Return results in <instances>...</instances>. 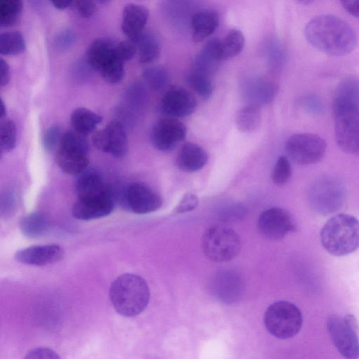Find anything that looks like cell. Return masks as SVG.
I'll list each match as a JSON object with an SVG mask.
<instances>
[{"instance_id":"47","label":"cell","mask_w":359,"mask_h":359,"mask_svg":"<svg viewBox=\"0 0 359 359\" xmlns=\"http://www.w3.org/2000/svg\"><path fill=\"white\" fill-rule=\"evenodd\" d=\"M296 1H297L298 2L303 4H309L311 3L312 1H313L314 0H296Z\"/></svg>"},{"instance_id":"34","label":"cell","mask_w":359,"mask_h":359,"mask_svg":"<svg viewBox=\"0 0 359 359\" xmlns=\"http://www.w3.org/2000/svg\"><path fill=\"white\" fill-rule=\"evenodd\" d=\"M210 76L191 69L187 76V81L193 90L205 101L212 95V86Z\"/></svg>"},{"instance_id":"46","label":"cell","mask_w":359,"mask_h":359,"mask_svg":"<svg viewBox=\"0 0 359 359\" xmlns=\"http://www.w3.org/2000/svg\"><path fill=\"white\" fill-rule=\"evenodd\" d=\"M0 109H1L0 117L1 119H3L6 116V106L4 104V102L1 99L0 101Z\"/></svg>"},{"instance_id":"9","label":"cell","mask_w":359,"mask_h":359,"mask_svg":"<svg viewBox=\"0 0 359 359\" xmlns=\"http://www.w3.org/2000/svg\"><path fill=\"white\" fill-rule=\"evenodd\" d=\"M84 136L74 130L62 135L57 153V163L67 174L79 175L88 166V144Z\"/></svg>"},{"instance_id":"28","label":"cell","mask_w":359,"mask_h":359,"mask_svg":"<svg viewBox=\"0 0 359 359\" xmlns=\"http://www.w3.org/2000/svg\"><path fill=\"white\" fill-rule=\"evenodd\" d=\"M101 122L102 117L83 107L76 109L71 115V123L74 130L85 136L93 132Z\"/></svg>"},{"instance_id":"7","label":"cell","mask_w":359,"mask_h":359,"mask_svg":"<svg viewBox=\"0 0 359 359\" xmlns=\"http://www.w3.org/2000/svg\"><path fill=\"white\" fill-rule=\"evenodd\" d=\"M346 196V189L344 184L333 177L318 179L311 184L308 194L311 209L322 215L338 211L343 205Z\"/></svg>"},{"instance_id":"10","label":"cell","mask_w":359,"mask_h":359,"mask_svg":"<svg viewBox=\"0 0 359 359\" xmlns=\"http://www.w3.org/2000/svg\"><path fill=\"white\" fill-rule=\"evenodd\" d=\"M327 149L325 140L313 133H297L290 136L285 145L287 156L295 163L302 165L319 163Z\"/></svg>"},{"instance_id":"37","label":"cell","mask_w":359,"mask_h":359,"mask_svg":"<svg viewBox=\"0 0 359 359\" xmlns=\"http://www.w3.org/2000/svg\"><path fill=\"white\" fill-rule=\"evenodd\" d=\"M62 135L60 128L57 126L48 128L43 137L44 149L48 151L54 150L60 144Z\"/></svg>"},{"instance_id":"11","label":"cell","mask_w":359,"mask_h":359,"mask_svg":"<svg viewBox=\"0 0 359 359\" xmlns=\"http://www.w3.org/2000/svg\"><path fill=\"white\" fill-rule=\"evenodd\" d=\"M327 328L333 344L343 357L348 359L358 358V324L353 316L348 315L344 318L332 316L327 319Z\"/></svg>"},{"instance_id":"21","label":"cell","mask_w":359,"mask_h":359,"mask_svg":"<svg viewBox=\"0 0 359 359\" xmlns=\"http://www.w3.org/2000/svg\"><path fill=\"white\" fill-rule=\"evenodd\" d=\"M149 18L148 10L140 5L130 4L123 12L121 29L130 40L134 39L144 32Z\"/></svg>"},{"instance_id":"17","label":"cell","mask_w":359,"mask_h":359,"mask_svg":"<svg viewBox=\"0 0 359 359\" xmlns=\"http://www.w3.org/2000/svg\"><path fill=\"white\" fill-rule=\"evenodd\" d=\"M111 194L78 198L72 209V216L80 220H92L109 215L114 210Z\"/></svg>"},{"instance_id":"19","label":"cell","mask_w":359,"mask_h":359,"mask_svg":"<svg viewBox=\"0 0 359 359\" xmlns=\"http://www.w3.org/2000/svg\"><path fill=\"white\" fill-rule=\"evenodd\" d=\"M276 88L271 82L257 77H250L241 85V93L248 104L260 106L273 100Z\"/></svg>"},{"instance_id":"6","label":"cell","mask_w":359,"mask_h":359,"mask_svg":"<svg viewBox=\"0 0 359 359\" xmlns=\"http://www.w3.org/2000/svg\"><path fill=\"white\" fill-rule=\"evenodd\" d=\"M264 321L271 335L286 339L294 337L300 331L303 318L300 310L294 304L278 301L267 308Z\"/></svg>"},{"instance_id":"2","label":"cell","mask_w":359,"mask_h":359,"mask_svg":"<svg viewBox=\"0 0 359 359\" xmlns=\"http://www.w3.org/2000/svg\"><path fill=\"white\" fill-rule=\"evenodd\" d=\"M109 298L114 309L120 315L133 317L147 306L149 287L144 278L134 273H124L111 284Z\"/></svg>"},{"instance_id":"32","label":"cell","mask_w":359,"mask_h":359,"mask_svg":"<svg viewBox=\"0 0 359 359\" xmlns=\"http://www.w3.org/2000/svg\"><path fill=\"white\" fill-rule=\"evenodd\" d=\"M26 48L25 39L17 31L6 32L0 36V53L4 55H16L23 53Z\"/></svg>"},{"instance_id":"43","label":"cell","mask_w":359,"mask_h":359,"mask_svg":"<svg viewBox=\"0 0 359 359\" xmlns=\"http://www.w3.org/2000/svg\"><path fill=\"white\" fill-rule=\"evenodd\" d=\"M343 8L351 15L359 18V0H340Z\"/></svg>"},{"instance_id":"14","label":"cell","mask_w":359,"mask_h":359,"mask_svg":"<svg viewBox=\"0 0 359 359\" xmlns=\"http://www.w3.org/2000/svg\"><path fill=\"white\" fill-rule=\"evenodd\" d=\"M94 145L100 150L116 158H122L128 149V140L123 125L116 121L110 122L104 128L93 136Z\"/></svg>"},{"instance_id":"12","label":"cell","mask_w":359,"mask_h":359,"mask_svg":"<svg viewBox=\"0 0 359 359\" xmlns=\"http://www.w3.org/2000/svg\"><path fill=\"white\" fill-rule=\"evenodd\" d=\"M186 135L185 125L176 118L167 116L154 124L151 139L156 149L168 152L175 149L184 140Z\"/></svg>"},{"instance_id":"16","label":"cell","mask_w":359,"mask_h":359,"mask_svg":"<svg viewBox=\"0 0 359 359\" xmlns=\"http://www.w3.org/2000/svg\"><path fill=\"white\" fill-rule=\"evenodd\" d=\"M197 107L194 97L187 90L180 87L170 88L162 97L161 108L163 114L172 118L191 115Z\"/></svg>"},{"instance_id":"39","label":"cell","mask_w":359,"mask_h":359,"mask_svg":"<svg viewBox=\"0 0 359 359\" xmlns=\"http://www.w3.org/2000/svg\"><path fill=\"white\" fill-rule=\"evenodd\" d=\"M198 204V197L192 193L185 194L175 207V213H184L194 210Z\"/></svg>"},{"instance_id":"31","label":"cell","mask_w":359,"mask_h":359,"mask_svg":"<svg viewBox=\"0 0 359 359\" xmlns=\"http://www.w3.org/2000/svg\"><path fill=\"white\" fill-rule=\"evenodd\" d=\"M245 45V38L241 31L231 29L222 40H220L222 60H229L240 53Z\"/></svg>"},{"instance_id":"30","label":"cell","mask_w":359,"mask_h":359,"mask_svg":"<svg viewBox=\"0 0 359 359\" xmlns=\"http://www.w3.org/2000/svg\"><path fill=\"white\" fill-rule=\"evenodd\" d=\"M142 79L149 89L156 92L166 89L171 81L170 72L162 66L146 69L142 73Z\"/></svg>"},{"instance_id":"26","label":"cell","mask_w":359,"mask_h":359,"mask_svg":"<svg viewBox=\"0 0 359 359\" xmlns=\"http://www.w3.org/2000/svg\"><path fill=\"white\" fill-rule=\"evenodd\" d=\"M21 232L30 238L43 236L50 229V222L46 215L33 212L25 215L20 222Z\"/></svg>"},{"instance_id":"27","label":"cell","mask_w":359,"mask_h":359,"mask_svg":"<svg viewBox=\"0 0 359 359\" xmlns=\"http://www.w3.org/2000/svg\"><path fill=\"white\" fill-rule=\"evenodd\" d=\"M333 102L359 107V78L352 76L341 80L336 88Z\"/></svg>"},{"instance_id":"4","label":"cell","mask_w":359,"mask_h":359,"mask_svg":"<svg viewBox=\"0 0 359 359\" xmlns=\"http://www.w3.org/2000/svg\"><path fill=\"white\" fill-rule=\"evenodd\" d=\"M336 143L344 152L359 156V107L332 102Z\"/></svg>"},{"instance_id":"22","label":"cell","mask_w":359,"mask_h":359,"mask_svg":"<svg viewBox=\"0 0 359 359\" xmlns=\"http://www.w3.org/2000/svg\"><path fill=\"white\" fill-rule=\"evenodd\" d=\"M221 60L220 40L212 39L196 56L192 69L210 76L217 71Z\"/></svg>"},{"instance_id":"38","label":"cell","mask_w":359,"mask_h":359,"mask_svg":"<svg viewBox=\"0 0 359 359\" xmlns=\"http://www.w3.org/2000/svg\"><path fill=\"white\" fill-rule=\"evenodd\" d=\"M302 107L307 112L313 114H321L325 110L322 100L315 95H306L300 100Z\"/></svg>"},{"instance_id":"8","label":"cell","mask_w":359,"mask_h":359,"mask_svg":"<svg viewBox=\"0 0 359 359\" xmlns=\"http://www.w3.org/2000/svg\"><path fill=\"white\" fill-rule=\"evenodd\" d=\"M202 249L205 256L216 262L234 259L241 248L238 234L232 229L222 226L209 227L201 238Z\"/></svg>"},{"instance_id":"13","label":"cell","mask_w":359,"mask_h":359,"mask_svg":"<svg viewBox=\"0 0 359 359\" xmlns=\"http://www.w3.org/2000/svg\"><path fill=\"white\" fill-rule=\"evenodd\" d=\"M257 226L259 233L270 240L282 239L296 229L290 214L277 207L263 211L259 217Z\"/></svg>"},{"instance_id":"1","label":"cell","mask_w":359,"mask_h":359,"mask_svg":"<svg viewBox=\"0 0 359 359\" xmlns=\"http://www.w3.org/2000/svg\"><path fill=\"white\" fill-rule=\"evenodd\" d=\"M304 34L313 47L331 56L346 55L357 45L353 28L344 20L332 15L313 18L306 24Z\"/></svg>"},{"instance_id":"36","label":"cell","mask_w":359,"mask_h":359,"mask_svg":"<svg viewBox=\"0 0 359 359\" xmlns=\"http://www.w3.org/2000/svg\"><path fill=\"white\" fill-rule=\"evenodd\" d=\"M292 175V167L288 158L285 156H280L273 169L271 178L278 186L285 185Z\"/></svg>"},{"instance_id":"24","label":"cell","mask_w":359,"mask_h":359,"mask_svg":"<svg viewBox=\"0 0 359 359\" xmlns=\"http://www.w3.org/2000/svg\"><path fill=\"white\" fill-rule=\"evenodd\" d=\"M76 183L78 198L111 194L101 177L94 172H83Z\"/></svg>"},{"instance_id":"23","label":"cell","mask_w":359,"mask_h":359,"mask_svg":"<svg viewBox=\"0 0 359 359\" xmlns=\"http://www.w3.org/2000/svg\"><path fill=\"white\" fill-rule=\"evenodd\" d=\"M219 25L217 13L210 10L194 13L191 20V37L194 42H201L210 36Z\"/></svg>"},{"instance_id":"42","label":"cell","mask_w":359,"mask_h":359,"mask_svg":"<svg viewBox=\"0 0 359 359\" xmlns=\"http://www.w3.org/2000/svg\"><path fill=\"white\" fill-rule=\"evenodd\" d=\"M74 33L69 29H65L57 35L55 45L60 50H67L74 44Z\"/></svg>"},{"instance_id":"18","label":"cell","mask_w":359,"mask_h":359,"mask_svg":"<svg viewBox=\"0 0 359 359\" xmlns=\"http://www.w3.org/2000/svg\"><path fill=\"white\" fill-rule=\"evenodd\" d=\"M63 248L57 244L30 246L16 252L15 258L19 262L42 266L60 262L64 257Z\"/></svg>"},{"instance_id":"35","label":"cell","mask_w":359,"mask_h":359,"mask_svg":"<svg viewBox=\"0 0 359 359\" xmlns=\"http://www.w3.org/2000/svg\"><path fill=\"white\" fill-rule=\"evenodd\" d=\"M16 144V128L14 122L6 119L0 126V147L2 151L9 152Z\"/></svg>"},{"instance_id":"48","label":"cell","mask_w":359,"mask_h":359,"mask_svg":"<svg viewBox=\"0 0 359 359\" xmlns=\"http://www.w3.org/2000/svg\"><path fill=\"white\" fill-rule=\"evenodd\" d=\"M112 0H97V1L100 3V4H109V2H111Z\"/></svg>"},{"instance_id":"20","label":"cell","mask_w":359,"mask_h":359,"mask_svg":"<svg viewBox=\"0 0 359 359\" xmlns=\"http://www.w3.org/2000/svg\"><path fill=\"white\" fill-rule=\"evenodd\" d=\"M208 160V154L203 148L195 143L186 142L177 152L176 163L181 170L193 172L201 170Z\"/></svg>"},{"instance_id":"40","label":"cell","mask_w":359,"mask_h":359,"mask_svg":"<svg viewBox=\"0 0 359 359\" xmlns=\"http://www.w3.org/2000/svg\"><path fill=\"white\" fill-rule=\"evenodd\" d=\"M116 53L124 62L132 59L137 53V48L133 42L121 41L116 43Z\"/></svg>"},{"instance_id":"15","label":"cell","mask_w":359,"mask_h":359,"mask_svg":"<svg viewBox=\"0 0 359 359\" xmlns=\"http://www.w3.org/2000/svg\"><path fill=\"white\" fill-rule=\"evenodd\" d=\"M123 203L125 208L132 212L147 214L159 209L162 200L150 188L141 184H133L126 189Z\"/></svg>"},{"instance_id":"25","label":"cell","mask_w":359,"mask_h":359,"mask_svg":"<svg viewBox=\"0 0 359 359\" xmlns=\"http://www.w3.org/2000/svg\"><path fill=\"white\" fill-rule=\"evenodd\" d=\"M130 41L136 46L140 63L149 64L158 57L161 53V45L156 36L152 33L143 32Z\"/></svg>"},{"instance_id":"44","label":"cell","mask_w":359,"mask_h":359,"mask_svg":"<svg viewBox=\"0 0 359 359\" xmlns=\"http://www.w3.org/2000/svg\"><path fill=\"white\" fill-rule=\"evenodd\" d=\"M10 80V68L8 63L3 59H0V85L4 86Z\"/></svg>"},{"instance_id":"49","label":"cell","mask_w":359,"mask_h":359,"mask_svg":"<svg viewBox=\"0 0 359 359\" xmlns=\"http://www.w3.org/2000/svg\"><path fill=\"white\" fill-rule=\"evenodd\" d=\"M84 1H86V0H74V1L75 2V5L80 2Z\"/></svg>"},{"instance_id":"29","label":"cell","mask_w":359,"mask_h":359,"mask_svg":"<svg viewBox=\"0 0 359 359\" xmlns=\"http://www.w3.org/2000/svg\"><path fill=\"white\" fill-rule=\"evenodd\" d=\"M261 122L262 115L259 107L250 104L242 107L236 117L237 128L243 133H252L257 130Z\"/></svg>"},{"instance_id":"45","label":"cell","mask_w":359,"mask_h":359,"mask_svg":"<svg viewBox=\"0 0 359 359\" xmlns=\"http://www.w3.org/2000/svg\"><path fill=\"white\" fill-rule=\"evenodd\" d=\"M52 4L59 10H64L69 7L74 0H50Z\"/></svg>"},{"instance_id":"3","label":"cell","mask_w":359,"mask_h":359,"mask_svg":"<svg viewBox=\"0 0 359 359\" xmlns=\"http://www.w3.org/2000/svg\"><path fill=\"white\" fill-rule=\"evenodd\" d=\"M323 248L334 256H344L359 248V221L348 214L328 219L320 231Z\"/></svg>"},{"instance_id":"5","label":"cell","mask_w":359,"mask_h":359,"mask_svg":"<svg viewBox=\"0 0 359 359\" xmlns=\"http://www.w3.org/2000/svg\"><path fill=\"white\" fill-rule=\"evenodd\" d=\"M116 43L108 39L95 40L87 52V62L108 83L119 81L124 76V62L116 53Z\"/></svg>"},{"instance_id":"33","label":"cell","mask_w":359,"mask_h":359,"mask_svg":"<svg viewBox=\"0 0 359 359\" xmlns=\"http://www.w3.org/2000/svg\"><path fill=\"white\" fill-rule=\"evenodd\" d=\"M22 10V0H0V25L13 26L20 19Z\"/></svg>"},{"instance_id":"41","label":"cell","mask_w":359,"mask_h":359,"mask_svg":"<svg viewBox=\"0 0 359 359\" xmlns=\"http://www.w3.org/2000/svg\"><path fill=\"white\" fill-rule=\"evenodd\" d=\"M27 359H59L60 356L53 349L47 347H38L29 351Z\"/></svg>"}]
</instances>
